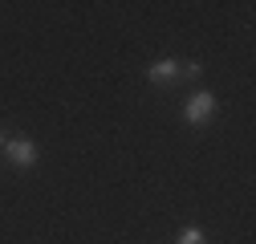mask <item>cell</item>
I'll return each mask as SVG.
<instances>
[{
    "label": "cell",
    "mask_w": 256,
    "mask_h": 244,
    "mask_svg": "<svg viewBox=\"0 0 256 244\" xmlns=\"http://www.w3.org/2000/svg\"><path fill=\"white\" fill-rule=\"evenodd\" d=\"M4 142H8V134H4V130H0V150H4Z\"/></svg>",
    "instance_id": "8992f818"
},
{
    "label": "cell",
    "mask_w": 256,
    "mask_h": 244,
    "mask_svg": "<svg viewBox=\"0 0 256 244\" xmlns=\"http://www.w3.org/2000/svg\"><path fill=\"white\" fill-rule=\"evenodd\" d=\"M204 70H200V61H187V66H179V78H200Z\"/></svg>",
    "instance_id": "5b68a950"
},
{
    "label": "cell",
    "mask_w": 256,
    "mask_h": 244,
    "mask_svg": "<svg viewBox=\"0 0 256 244\" xmlns=\"http://www.w3.org/2000/svg\"><path fill=\"white\" fill-rule=\"evenodd\" d=\"M212 114H216V98L208 94V90H196V94L187 98V106H183V118L191 122V126H204Z\"/></svg>",
    "instance_id": "6da1fadb"
},
{
    "label": "cell",
    "mask_w": 256,
    "mask_h": 244,
    "mask_svg": "<svg viewBox=\"0 0 256 244\" xmlns=\"http://www.w3.org/2000/svg\"><path fill=\"white\" fill-rule=\"evenodd\" d=\"M146 82L150 86H171V82H179V61H154V66L146 70Z\"/></svg>",
    "instance_id": "3957f363"
},
{
    "label": "cell",
    "mask_w": 256,
    "mask_h": 244,
    "mask_svg": "<svg viewBox=\"0 0 256 244\" xmlns=\"http://www.w3.org/2000/svg\"><path fill=\"white\" fill-rule=\"evenodd\" d=\"M4 155H8L16 167H33V163L41 159V150H37V142H28V138H8V142H4Z\"/></svg>",
    "instance_id": "7a4b0ae2"
},
{
    "label": "cell",
    "mask_w": 256,
    "mask_h": 244,
    "mask_svg": "<svg viewBox=\"0 0 256 244\" xmlns=\"http://www.w3.org/2000/svg\"><path fill=\"white\" fill-rule=\"evenodd\" d=\"M179 244H204V232L200 228H183L179 232Z\"/></svg>",
    "instance_id": "277c9868"
}]
</instances>
